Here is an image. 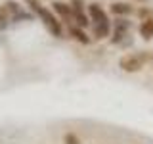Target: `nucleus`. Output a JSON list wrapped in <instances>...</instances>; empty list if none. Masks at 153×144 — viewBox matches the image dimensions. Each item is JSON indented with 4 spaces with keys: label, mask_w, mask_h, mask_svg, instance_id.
I'll list each match as a JSON object with an SVG mask.
<instances>
[{
    "label": "nucleus",
    "mask_w": 153,
    "mask_h": 144,
    "mask_svg": "<svg viewBox=\"0 0 153 144\" xmlns=\"http://www.w3.org/2000/svg\"><path fill=\"white\" fill-rule=\"evenodd\" d=\"M147 62V54L146 52H138V54H130V56H124L121 58V65L124 71H128V73H132V71H138L142 69L143 65H146Z\"/></svg>",
    "instance_id": "obj_1"
},
{
    "label": "nucleus",
    "mask_w": 153,
    "mask_h": 144,
    "mask_svg": "<svg viewBox=\"0 0 153 144\" xmlns=\"http://www.w3.org/2000/svg\"><path fill=\"white\" fill-rule=\"evenodd\" d=\"M36 16L40 17L42 21H44V25H46L48 29H50V33H52V35L61 37V25H59V21H57V19L54 17V14H50V10H48V8L42 6V8L36 12Z\"/></svg>",
    "instance_id": "obj_2"
},
{
    "label": "nucleus",
    "mask_w": 153,
    "mask_h": 144,
    "mask_svg": "<svg viewBox=\"0 0 153 144\" xmlns=\"http://www.w3.org/2000/svg\"><path fill=\"white\" fill-rule=\"evenodd\" d=\"M88 12H90V17L96 21V25H100V23H109L107 14L102 10L100 4H90V6H88Z\"/></svg>",
    "instance_id": "obj_3"
},
{
    "label": "nucleus",
    "mask_w": 153,
    "mask_h": 144,
    "mask_svg": "<svg viewBox=\"0 0 153 144\" xmlns=\"http://www.w3.org/2000/svg\"><path fill=\"white\" fill-rule=\"evenodd\" d=\"M52 6H54V10L63 19H73V8H71L69 4H65V2H54Z\"/></svg>",
    "instance_id": "obj_4"
},
{
    "label": "nucleus",
    "mask_w": 153,
    "mask_h": 144,
    "mask_svg": "<svg viewBox=\"0 0 153 144\" xmlns=\"http://www.w3.org/2000/svg\"><path fill=\"white\" fill-rule=\"evenodd\" d=\"M4 12H10V14H12V17H13V19L25 17V16H23V12H21V8H19L16 2H12V0H8V2H6V6H4Z\"/></svg>",
    "instance_id": "obj_5"
},
{
    "label": "nucleus",
    "mask_w": 153,
    "mask_h": 144,
    "mask_svg": "<svg viewBox=\"0 0 153 144\" xmlns=\"http://www.w3.org/2000/svg\"><path fill=\"white\" fill-rule=\"evenodd\" d=\"M140 35L143 38H151L153 37V19H143V23L140 25Z\"/></svg>",
    "instance_id": "obj_6"
},
{
    "label": "nucleus",
    "mask_w": 153,
    "mask_h": 144,
    "mask_svg": "<svg viewBox=\"0 0 153 144\" xmlns=\"http://www.w3.org/2000/svg\"><path fill=\"white\" fill-rule=\"evenodd\" d=\"M111 12H113V14H119V16H124V14H130L132 8H130V4L115 2V4H111Z\"/></svg>",
    "instance_id": "obj_7"
},
{
    "label": "nucleus",
    "mask_w": 153,
    "mask_h": 144,
    "mask_svg": "<svg viewBox=\"0 0 153 144\" xmlns=\"http://www.w3.org/2000/svg\"><path fill=\"white\" fill-rule=\"evenodd\" d=\"M94 35H96V38H105V37L109 35V23L94 25Z\"/></svg>",
    "instance_id": "obj_8"
},
{
    "label": "nucleus",
    "mask_w": 153,
    "mask_h": 144,
    "mask_svg": "<svg viewBox=\"0 0 153 144\" xmlns=\"http://www.w3.org/2000/svg\"><path fill=\"white\" fill-rule=\"evenodd\" d=\"M73 17H75V21L79 23L80 27H86L88 25V17L82 14V10H76V8H73Z\"/></svg>",
    "instance_id": "obj_9"
},
{
    "label": "nucleus",
    "mask_w": 153,
    "mask_h": 144,
    "mask_svg": "<svg viewBox=\"0 0 153 144\" xmlns=\"http://www.w3.org/2000/svg\"><path fill=\"white\" fill-rule=\"evenodd\" d=\"M71 35H73L79 42H82V44H88V42H90V38L86 37V33H82L80 29H76V27H71Z\"/></svg>",
    "instance_id": "obj_10"
},
{
    "label": "nucleus",
    "mask_w": 153,
    "mask_h": 144,
    "mask_svg": "<svg viewBox=\"0 0 153 144\" xmlns=\"http://www.w3.org/2000/svg\"><path fill=\"white\" fill-rule=\"evenodd\" d=\"M25 2L29 4V8L33 10V12H38V10L42 8V4H40V0H25Z\"/></svg>",
    "instance_id": "obj_11"
},
{
    "label": "nucleus",
    "mask_w": 153,
    "mask_h": 144,
    "mask_svg": "<svg viewBox=\"0 0 153 144\" xmlns=\"http://www.w3.org/2000/svg\"><path fill=\"white\" fill-rule=\"evenodd\" d=\"M65 144H80V140L75 134H65Z\"/></svg>",
    "instance_id": "obj_12"
},
{
    "label": "nucleus",
    "mask_w": 153,
    "mask_h": 144,
    "mask_svg": "<svg viewBox=\"0 0 153 144\" xmlns=\"http://www.w3.org/2000/svg\"><path fill=\"white\" fill-rule=\"evenodd\" d=\"M6 23V12H4V8H0V25H4Z\"/></svg>",
    "instance_id": "obj_13"
}]
</instances>
